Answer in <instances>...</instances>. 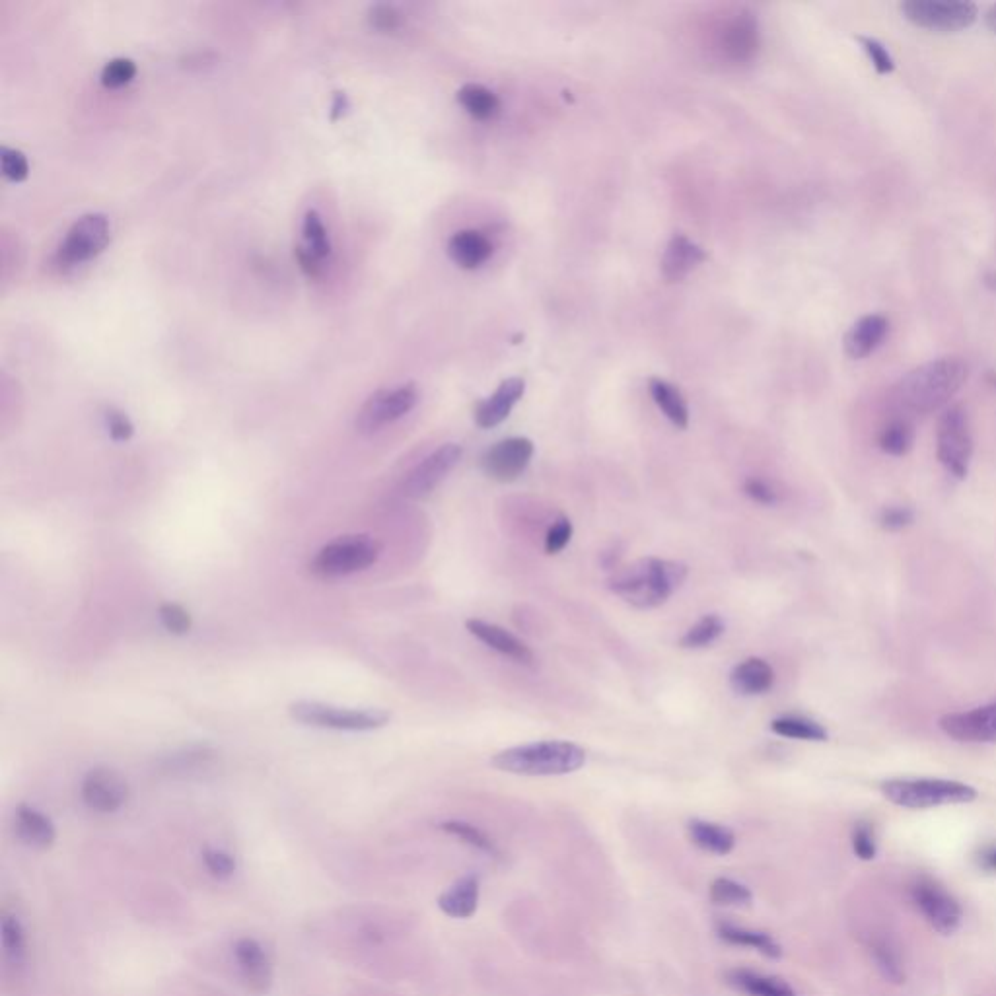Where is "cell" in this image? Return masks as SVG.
Here are the masks:
<instances>
[{"mask_svg":"<svg viewBox=\"0 0 996 996\" xmlns=\"http://www.w3.org/2000/svg\"><path fill=\"white\" fill-rule=\"evenodd\" d=\"M969 374L958 356H942L907 372L893 388V403L913 415H928L944 407L960 392Z\"/></svg>","mask_w":996,"mask_h":996,"instance_id":"6da1fadb","label":"cell"},{"mask_svg":"<svg viewBox=\"0 0 996 996\" xmlns=\"http://www.w3.org/2000/svg\"><path fill=\"white\" fill-rule=\"evenodd\" d=\"M687 576L689 569L681 561L646 557L615 569L607 580V588L625 604L637 609H656L676 594Z\"/></svg>","mask_w":996,"mask_h":996,"instance_id":"7a4b0ae2","label":"cell"},{"mask_svg":"<svg viewBox=\"0 0 996 996\" xmlns=\"http://www.w3.org/2000/svg\"><path fill=\"white\" fill-rule=\"evenodd\" d=\"M491 765L510 775L561 777L586 765V751L565 740H543L498 751Z\"/></svg>","mask_w":996,"mask_h":996,"instance_id":"3957f363","label":"cell"},{"mask_svg":"<svg viewBox=\"0 0 996 996\" xmlns=\"http://www.w3.org/2000/svg\"><path fill=\"white\" fill-rule=\"evenodd\" d=\"M882 792L891 804L909 810L969 804L977 798L973 786L946 779H893L882 784Z\"/></svg>","mask_w":996,"mask_h":996,"instance_id":"277c9868","label":"cell"},{"mask_svg":"<svg viewBox=\"0 0 996 996\" xmlns=\"http://www.w3.org/2000/svg\"><path fill=\"white\" fill-rule=\"evenodd\" d=\"M380 557V543L370 535H343L323 545L310 563L318 578H339L372 567Z\"/></svg>","mask_w":996,"mask_h":996,"instance_id":"5b68a950","label":"cell"},{"mask_svg":"<svg viewBox=\"0 0 996 996\" xmlns=\"http://www.w3.org/2000/svg\"><path fill=\"white\" fill-rule=\"evenodd\" d=\"M290 716L314 728H329L343 732H372L386 726L392 714L382 709H341L318 701H296L288 707Z\"/></svg>","mask_w":996,"mask_h":996,"instance_id":"8992f818","label":"cell"},{"mask_svg":"<svg viewBox=\"0 0 996 996\" xmlns=\"http://www.w3.org/2000/svg\"><path fill=\"white\" fill-rule=\"evenodd\" d=\"M936 456L948 475L965 479L973 456V436L969 417L960 405L948 407L936 428Z\"/></svg>","mask_w":996,"mask_h":996,"instance_id":"52a82bcc","label":"cell"},{"mask_svg":"<svg viewBox=\"0 0 996 996\" xmlns=\"http://www.w3.org/2000/svg\"><path fill=\"white\" fill-rule=\"evenodd\" d=\"M899 10L913 26L938 34L965 30L973 26L979 16L973 2L958 0H907L899 6Z\"/></svg>","mask_w":996,"mask_h":996,"instance_id":"ba28073f","label":"cell"},{"mask_svg":"<svg viewBox=\"0 0 996 996\" xmlns=\"http://www.w3.org/2000/svg\"><path fill=\"white\" fill-rule=\"evenodd\" d=\"M109 244V220L106 214L90 213L80 216L57 249V265L71 269L98 257Z\"/></svg>","mask_w":996,"mask_h":996,"instance_id":"9c48e42d","label":"cell"},{"mask_svg":"<svg viewBox=\"0 0 996 996\" xmlns=\"http://www.w3.org/2000/svg\"><path fill=\"white\" fill-rule=\"evenodd\" d=\"M417 403L419 390L415 384H403L393 390H378L360 407L356 415V428L362 434H372L411 413Z\"/></svg>","mask_w":996,"mask_h":996,"instance_id":"30bf717a","label":"cell"},{"mask_svg":"<svg viewBox=\"0 0 996 996\" xmlns=\"http://www.w3.org/2000/svg\"><path fill=\"white\" fill-rule=\"evenodd\" d=\"M534 452V442L530 438H504L483 454L481 469L493 481L512 483L528 469Z\"/></svg>","mask_w":996,"mask_h":996,"instance_id":"8fae6325","label":"cell"},{"mask_svg":"<svg viewBox=\"0 0 996 996\" xmlns=\"http://www.w3.org/2000/svg\"><path fill=\"white\" fill-rule=\"evenodd\" d=\"M911 895L919 911L930 926L940 934H954L961 925V907L958 901L932 880H919Z\"/></svg>","mask_w":996,"mask_h":996,"instance_id":"7c38bea8","label":"cell"},{"mask_svg":"<svg viewBox=\"0 0 996 996\" xmlns=\"http://www.w3.org/2000/svg\"><path fill=\"white\" fill-rule=\"evenodd\" d=\"M462 454V446L458 444H444L438 450H434L407 475L401 487L403 495L409 498H423L430 495L462 460Z\"/></svg>","mask_w":996,"mask_h":996,"instance_id":"4fadbf2b","label":"cell"},{"mask_svg":"<svg viewBox=\"0 0 996 996\" xmlns=\"http://www.w3.org/2000/svg\"><path fill=\"white\" fill-rule=\"evenodd\" d=\"M940 730L965 744H996V701L973 711L952 712L940 718Z\"/></svg>","mask_w":996,"mask_h":996,"instance_id":"5bb4252c","label":"cell"},{"mask_svg":"<svg viewBox=\"0 0 996 996\" xmlns=\"http://www.w3.org/2000/svg\"><path fill=\"white\" fill-rule=\"evenodd\" d=\"M84 804L100 814H113L129 800V784L113 769L96 767L82 781Z\"/></svg>","mask_w":996,"mask_h":996,"instance_id":"9a60e30c","label":"cell"},{"mask_svg":"<svg viewBox=\"0 0 996 996\" xmlns=\"http://www.w3.org/2000/svg\"><path fill=\"white\" fill-rule=\"evenodd\" d=\"M720 49L724 57L736 65L749 63L755 59L761 37H759V26L757 18L751 12H740L734 18L726 22V26L720 32Z\"/></svg>","mask_w":996,"mask_h":996,"instance_id":"2e32d148","label":"cell"},{"mask_svg":"<svg viewBox=\"0 0 996 996\" xmlns=\"http://www.w3.org/2000/svg\"><path fill=\"white\" fill-rule=\"evenodd\" d=\"M465 629L469 635H473L479 642L489 646L491 650L498 652L500 656L510 658L516 664L522 666H534L535 656L532 648L526 642L520 641L516 635L510 631L502 629L500 625L483 621V619H467Z\"/></svg>","mask_w":996,"mask_h":996,"instance_id":"e0dca14e","label":"cell"},{"mask_svg":"<svg viewBox=\"0 0 996 996\" xmlns=\"http://www.w3.org/2000/svg\"><path fill=\"white\" fill-rule=\"evenodd\" d=\"M234 960L240 975L253 993H267L273 983V967L263 946L253 938H240L234 944Z\"/></svg>","mask_w":996,"mask_h":996,"instance_id":"ac0fdd59","label":"cell"},{"mask_svg":"<svg viewBox=\"0 0 996 996\" xmlns=\"http://www.w3.org/2000/svg\"><path fill=\"white\" fill-rule=\"evenodd\" d=\"M526 392V382L522 378H508L497 388L491 397L483 399L475 407V423L481 428H495L508 419L516 403Z\"/></svg>","mask_w":996,"mask_h":996,"instance_id":"d6986e66","label":"cell"},{"mask_svg":"<svg viewBox=\"0 0 996 996\" xmlns=\"http://www.w3.org/2000/svg\"><path fill=\"white\" fill-rule=\"evenodd\" d=\"M888 333L890 321L882 314L862 316L845 335V353L854 360H862L882 347Z\"/></svg>","mask_w":996,"mask_h":996,"instance_id":"ffe728a7","label":"cell"},{"mask_svg":"<svg viewBox=\"0 0 996 996\" xmlns=\"http://www.w3.org/2000/svg\"><path fill=\"white\" fill-rule=\"evenodd\" d=\"M707 261V251L683 234H676L662 257V275L670 283L683 281L693 269Z\"/></svg>","mask_w":996,"mask_h":996,"instance_id":"44dd1931","label":"cell"},{"mask_svg":"<svg viewBox=\"0 0 996 996\" xmlns=\"http://www.w3.org/2000/svg\"><path fill=\"white\" fill-rule=\"evenodd\" d=\"M450 259L467 271L479 269L493 255V242L477 230H460L448 242Z\"/></svg>","mask_w":996,"mask_h":996,"instance_id":"7402d4cb","label":"cell"},{"mask_svg":"<svg viewBox=\"0 0 996 996\" xmlns=\"http://www.w3.org/2000/svg\"><path fill=\"white\" fill-rule=\"evenodd\" d=\"M775 685V670L763 658H747L730 674V687L744 697L765 695Z\"/></svg>","mask_w":996,"mask_h":996,"instance_id":"603a6c76","label":"cell"},{"mask_svg":"<svg viewBox=\"0 0 996 996\" xmlns=\"http://www.w3.org/2000/svg\"><path fill=\"white\" fill-rule=\"evenodd\" d=\"M726 983L744 996H796V991L781 977L763 975L744 967L728 971Z\"/></svg>","mask_w":996,"mask_h":996,"instance_id":"cb8c5ba5","label":"cell"},{"mask_svg":"<svg viewBox=\"0 0 996 996\" xmlns=\"http://www.w3.org/2000/svg\"><path fill=\"white\" fill-rule=\"evenodd\" d=\"M479 893V878L475 874H467L438 897V907L452 919H469L479 907Z\"/></svg>","mask_w":996,"mask_h":996,"instance_id":"d4e9b609","label":"cell"},{"mask_svg":"<svg viewBox=\"0 0 996 996\" xmlns=\"http://www.w3.org/2000/svg\"><path fill=\"white\" fill-rule=\"evenodd\" d=\"M687 833H689V839L693 841V845L705 853L726 856V854L732 853L736 847L734 831L726 825H720V823H712V821H705V819H691L687 823Z\"/></svg>","mask_w":996,"mask_h":996,"instance_id":"484cf974","label":"cell"},{"mask_svg":"<svg viewBox=\"0 0 996 996\" xmlns=\"http://www.w3.org/2000/svg\"><path fill=\"white\" fill-rule=\"evenodd\" d=\"M716 934L722 942H726L730 946H742V948L757 950L759 954H763L771 960H777L783 956L781 944L771 934L761 932V930H751V928L730 925V923H718Z\"/></svg>","mask_w":996,"mask_h":996,"instance_id":"4316f807","label":"cell"},{"mask_svg":"<svg viewBox=\"0 0 996 996\" xmlns=\"http://www.w3.org/2000/svg\"><path fill=\"white\" fill-rule=\"evenodd\" d=\"M16 833L18 837L36 849H47L55 843L57 831L53 821L36 808L20 806L16 812Z\"/></svg>","mask_w":996,"mask_h":996,"instance_id":"83f0119b","label":"cell"},{"mask_svg":"<svg viewBox=\"0 0 996 996\" xmlns=\"http://www.w3.org/2000/svg\"><path fill=\"white\" fill-rule=\"evenodd\" d=\"M648 390H650L654 403L658 405V409L666 415V419L674 427L687 428L689 425V407H687L685 397L681 395L676 386H672L666 380L652 378L648 382Z\"/></svg>","mask_w":996,"mask_h":996,"instance_id":"f1b7e54d","label":"cell"},{"mask_svg":"<svg viewBox=\"0 0 996 996\" xmlns=\"http://www.w3.org/2000/svg\"><path fill=\"white\" fill-rule=\"evenodd\" d=\"M773 734L788 738V740H802V742H827L829 734L827 730L812 718L806 716H779L771 722Z\"/></svg>","mask_w":996,"mask_h":996,"instance_id":"f546056e","label":"cell"},{"mask_svg":"<svg viewBox=\"0 0 996 996\" xmlns=\"http://www.w3.org/2000/svg\"><path fill=\"white\" fill-rule=\"evenodd\" d=\"M458 102L477 121H489L500 111L497 94L481 84H465L458 92Z\"/></svg>","mask_w":996,"mask_h":996,"instance_id":"4dcf8cb0","label":"cell"},{"mask_svg":"<svg viewBox=\"0 0 996 996\" xmlns=\"http://www.w3.org/2000/svg\"><path fill=\"white\" fill-rule=\"evenodd\" d=\"M440 829L446 831L448 835L460 839L465 845H469L471 849L479 851V853L487 854V856H493V858H498L500 856V849L497 847V843L485 833L481 831L479 827L467 823V821H460V819H450V821H444L440 823Z\"/></svg>","mask_w":996,"mask_h":996,"instance_id":"1f68e13d","label":"cell"},{"mask_svg":"<svg viewBox=\"0 0 996 996\" xmlns=\"http://www.w3.org/2000/svg\"><path fill=\"white\" fill-rule=\"evenodd\" d=\"M724 629H726V625L720 619V615H716V613L705 615L693 627H689L685 631V635L679 639V646L687 648V650L707 648V646H711L712 642L718 641L724 635Z\"/></svg>","mask_w":996,"mask_h":996,"instance_id":"d6a6232c","label":"cell"},{"mask_svg":"<svg viewBox=\"0 0 996 996\" xmlns=\"http://www.w3.org/2000/svg\"><path fill=\"white\" fill-rule=\"evenodd\" d=\"M913 442H915V430L911 427V423L903 419H895L888 423L878 436L880 450L895 458L905 456L913 448Z\"/></svg>","mask_w":996,"mask_h":996,"instance_id":"836d02e7","label":"cell"},{"mask_svg":"<svg viewBox=\"0 0 996 996\" xmlns=\"http://www.w3.org/2000/svg\"><path fill=\"white\" fill-rule=\"evenodd\" d=\"M870 954L876 961V967L880 973L890 981V983H903L905 981V969L903 961L897 952V948L886 938H874L870 944Z\"/></svg>","mask_w":996,"mask_h":996,"instance_id":"e575fe53","label":"cell"},{"mask_svg":"<svg viewBox=\"0 0 996 996\" xmlns=\"http://www.w3.org/2000/svg\"><path fill=\"white\" fill-rule=\"evenodd\" d=\"M302 246L318 255L320 259H327L331 255V240L327 234V228L323 226L320 214L316 211H308L302 220Z\"/></svg>","mask_w":996,"mask_h":996,"instance_id":"d590c367","label":"cell"},{"mask_svg":"<svg viewBox=\"0 0 996 996\" xmlns=\"http://www.w3.org/2000/svg\"><path fill=\"white\" fill-rule=\"evenodd\" d=\"M0 938H2V948H4V954L6 958L12 961V963H22L24 958H26V930L22 923L12 917V915H4L2 917V923H0Z\"/></svg>","mask_w":996,"mask_h":996,"instance_id":"8d00e7d4","label":"cell"},{"mask_svg":"<svg viewBox=\"0 0 996 996\" xmlns=\"http://www.w3.org/2000/svg\"><path fill=\"white\" fill-rule=\"evenodd\" d=\"M709 897H711L712 903L714 905H724V907H744V905H749L751 899H753V893L751 890L736 882V880H730V878H716L711 884V890H709Z\"/></svg>","mask_w":996,"mask_h":996,"instance_id":"74e56055","label":"cell"},{"mask_svg":"<svg viewBox=\"0 0 996 996\" xmlns=\"http://www.w3.org/2000/svg\"><path fill=\"white\" fill-rule=\"evenodd\" d=\"M135 76H137L135 61L127 59V57H117V59L107 61L104 65V69L100 72V82L104 88L115 90V88H123L129 82H133Z\"/></svg>","mask_w":996,"mask_h":996,"instance_id":"f35d334b","label":"cell"},{"mask_svg":"<svg viewBox=\"0 0 996 996\" xmlns=\"http://www.w3.org/2000/svg\"><path fill=\"white\" fill-rule=\"evenodd\" d=\"M213 759L214 751H209V749L183 751V753L172 755V759L168 761L166 769L174 771V773H193V771L207 769L213 763Z\"/></svg>","mask_w":996,"mask_h":996,"instance_id":"ab89813d","label":"cell"},{"mask_svg":"<svg viewBox=\"0 0 996 996\" xmlns=\"http://www.w3.org/2000/svg\"><path fill=\"white\" fill-rule=\"evenodd\" d=\"M158 615H160V621L164 625V629L172 635H178V637H183L191 631L193 627V619L189 615L187 609H183L179 604H162L158 607Z\"/></svg>","mask_w":996,"mask_h":996,"instance_id":"60d3db41","label":"cell"},{"mask_svg":"<svg viewBox=\"0 0 996 996\" xmlns=\"http://www.w3.org/2000/svg\"><path fill=\"white\" fill-rule=\"evenodd\" d=\"M0 166H2L4 178L10 179L14 183L24 181L30 174L28 158L24 156V152H20L16 148H8V146L0 148Z\"/></svg>","mask_w":996,"mask_h":996,"instance_id":"b9f144b4","label":"cell"},{"mask_svg":"<svg viewBox=\"0 0 996 996\" xmlns=\"http://www.w3.org/2000/svg\"><path fill=\"white\" fill-rule=\"evenodd\" d=\"M858 41H860V45H862V49H864L866 57L870 59L872 67L876 69L878 74L886 76V74H891V72H893V69H895V61H893V57H891V53L888 51V47H886L884 43H880V41H878V39H874V37L864 36L858 37Z\"/></svg>","mask_w":996,"mask_h":996,"instance_id":"7bdbcfd3","label":"cell"},{"mask_svg":"<svg viewBox=\"0 0 996 996\" xmlns=\"http://www.w3.org/2000/svg\"><path fill=\"white\" fill-rule=\"evenodd\" d=\"M368 22L380 32H395L403 26V14L392 4H374L368 12Z\"/></svg>","mask_w":996,"mask_h":996,"instance_id":"ee69618b","label":"cell"},{"mask_svg":"<svg viewBox=\"0 0 996 996\" xmlns=\"http://www.w3.org/2000/svg\"><path fill=\"white\" fill-rule=\"evenodd\" d=\"M572 522L567 516H559L545 535V553L559 555L572 539Z\"/></svg>","mask_w":996,"mask_h":996,"instance_id":"f6af8a7d","label":"cell"},{"mask_svg":"<svg viewBox=\"0 0 996 996\" xmlns=\"http://www.w3.org/2000/svg\"><path fill=\"white\" fill-rule=\"evenodd\" d=\"M104 421H106L107 434L111 436V440L115 442H127L133 438L135 434V427L131 423V419L115 409V407H107L106 413H104Z\"/></svg>","mask_w":996,"mask_h":996,"instance_id":"bcb514c9","label":"cell"},{"mask_svg":"<svg viewBox=\"0 0 996 996\" xmlns=\"http://www.w3.org/2000/svg\"><path fill=\"white\" fill-rule=\"evenodd\" d=\"M744 493L753 502L763 504V506H775V504L781 502L779 491H775L773 485H769L765 479H759V477H749V479H746Z\"/></svg>","mask_w":996,"mask_h":996,"instance_id":"7dc6e473","label":"cell"},{"mask_svg":"<svg viewBox=\"0 0 996 996\" xmlns=\"http://www.w3.org/2000/svg\"><path fill=\"white\" fill-rule=\"evenodd\" d=\"M915 522V512L909 506H888L880 514V524L884 530L899 532Z\"/></svg>","mask_w":996,"mask_h":996,"instance_id":"c3c4849f","label":"cell"},{"mask_svg":"<svg viewBox=\"0 0 996 996\" xmlns=\"http://www.w3.org/2000/svg\"><path fill=\"white\" fill-rule=\"evenodd\" d=\"M853 851L862 860H872L876 856V839L870 823H858L853 831Z\"/></svg>","mask_w":996,"mask_h":996,"instance_id":"681fc988","label":"cell"},{"mask_svg":"<svg viewBox=\"0 0 996 996\" xmlns=\"http://www.w3.org/2000/svg\"><path fill=\"white\" fill-rule=\"evenodd\" d=\"M203 860H205V866L209 868V872L213 876H216V878H228L236 870V860L230 854L224 853V851L205 849Z\"/></svg>","mask_w":996,"mask_h":996,"instance_id":"f907efd6","label":"cell"},{"mask_svg":"<svg viewBox=\"0 0 996 996\" xmlns=\"http://www.w3.org/2000/svg\"><path fill=\"white\" fill-rule=\"evenodd\" d=\"M296 259H298L300 269H302V271H304L310 279H318V277L323 275V269H325L323 259H320L318 255H314L312 251H308V249L304 248L302 244H298V246H296Z\"/></svg>","mask_w":996,"mask_h":996,"instance_id":"816d5d0a","label":"cell"},{"mask_svg":"<svg viewBox=\"0 0 996 996\" xmlns=\"http://www.w3.org/2000/svg\"><path fill=\"white\" fill-rule=\"evenodd\" d=\"M979 864L983 870L987 872H996V845L985 849L981 856H979Z\"/></svg>","mask_w":996,"mask_h":996,"instance_id":"f5cc1de1","label":"cell"},{"mask_svg":"<svg viewBox=\"0 0 996 996\" xmlns=\"http://www.w3.org/2000/svg\"><path fill=\"white\" fill-rule=\"evenodd\" d=\"M347 96L343 92H337L335 98H333V107H331V119H337L341 117V113L347 109Z\"/></svg>","mask_w":996,"mask_h":996,"instance_id":"db71d44e","label":"cell"},{"mask_svg":"<svg viewBox=\"0 0 996 996\" xmlns=\"http://www.w3.org/2000/svg\"><path fill=\"white\" fill-rule=\"evenodd\" d=\"M985 22H987V28H989L993 34H996V4L995 6H991V8H989V12H987V16H985Z\"/></svg>","mask_w":996,"mask_h":996,"instance_id":"11a10c76","label":"cell"}]
</instances>
